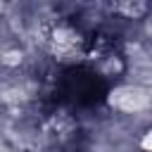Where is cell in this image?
<instances>
[{"label": "cell", "mask_w": 152, "mask_h": 152, "mask_svg": "<svg viewBox=\"0 0 152 152\" xmlns=\"http://www.w3.org/2000/svg\"><path fill=\"white\" fill-rule=\"evenodd\" d=\"M45 50L50 52V57L59 64H76L81 59H86L88 55V40L81 33V28H76L69 21H52L45 31Z\"/></svg>", "instance_id": "1"}, {"label": "cell", "mask_w": 152, "mask_h": 152, "mask_svg": "<svg viewBox=\"0 0 152 152\" xmlns=\"http://www.w3.org/2000/svg\"><path fill=\"white\" fill-rule=\"evenodd\" d=\"M114 10L119 14H124V19H140L150 10V5L147 2H124V5H116Z\"/></svg>", "instance_id": "3"}, {"label": "cell", "mask_w": 152, "mask_h": 152, "mask_svg": "<svg viewBox=\"0 0 152 152\" xmlns=\"http://www.w3.org/2000/svg\"><path fill=\"white\" fill-rule=\"evenodd\" d=\"M104 104L119 116H140L150 112V88L138 81H124L109 88Z\"/></svg>", "instance_id": "2"}]
</instances>
